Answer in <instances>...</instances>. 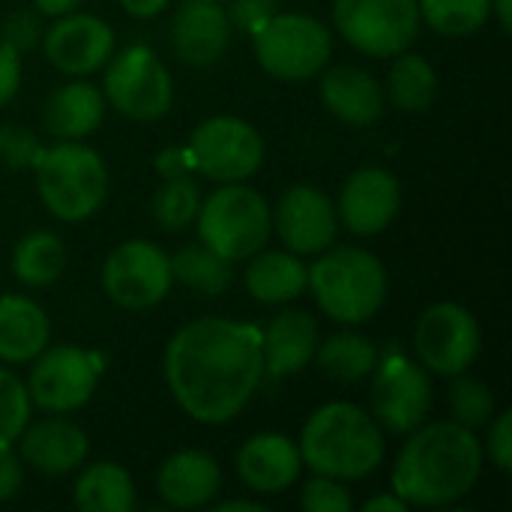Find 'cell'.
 Returning a JSON list of instances; mask_svg holds the SVG:
<instances>
[{"label":"cell","mask_w":512,"mask_h":512,"mask_svg":"<svg viewBox=\"0 0 512 512\" xmlns=\"http://www.w3.org/2000/svg\"><path fill=\"white\" fill-rule=\"evenodd\" d=\"M315 360L324 369V375L345 381V384H357L375 372L378 348L372 339H366L360 333H339V336L327 339L324 345H318Z\"/></svg>","instance_id":"cell-31"},{"label":"cell","mask_w":512,"mask_h":512,"mask_svg":"<svg viewBox=\"0 0 512 512\" xmlns=\"http://www.w3.org/2000/svg\"><path fill=\"white\" fill-rule=\"evenodd\" d=\"M456 378L459 381L450 390V411H453L456 423H462L468 429L489 426L492 414H495L492 390L483 381H477V378H465V375H456Z\"/></svg>","instance_id":"cell-34"},{"label":"cell","mask_w":512,"mask_h":512,"mask_svg":"<svg viewBox=\"0 0 512 512\" xmlns=\"http://www.w3.org/2000/svg\"><path fill=\"white\" fill-rule=\"evenodd\" d=\"M120 6L132 18H153V15H159L168 6V0H120Z\"/></svg>","instance_id":"cell-45"},{"label":"cell","mask_w":512,"mask_h":512,"mask_svg":"<svg viewBox=\"0 0 512 512\" xmlns=\"http://www.w3.org/2000/svg\"><path fill=\"white\" fill-rule=\"evenodd\" d=\"M45 57L54 69L66 75H90L108 63L114 54V33L96 15H78L75 9L57 15L42 39Z\"/></svg>","instance_id":"cell-15"},{"label":"cell","mask_w":512,"mask_h":512,"mask_svg":"<svg viewBox=\"0 0 512 512\" xmlns=\"http://www.w3.org/2000/svg\"><path fill=\"white\" fill-rule=\"evenodd\" d=\"M246 291L258 303H291L309 288V267L294 252H255L246 267Z\"/></svg>","instance_id":"cell-26"},{"label":"cell","mask_w":512,"mask_h":512,"mask_svg":"<svg viewBox=\"0 0 512 512\" xmlns=\"http://www.w3.org/2000/svg\"><path fill=\"white\" fill-rule=\"evenodd\" d=\"M171 276L177 282H183L186 288L216 297L222 291L231 288L234 282V267L228 258H222L219 252H213L204 243H192L183 246L174 258H171Z\"/></svg>","instance_id":"cell-30"},{"label":"cell","mask_w":512,"mask_h":512,"mask_svg":"<svg viewBox=\"0 0 512 512\" xmlns=\"http://www.w3.org/2000/svg\"><path fill=\"white\" fill-rule=\"evenodd\" d=\"M192 171L216 183H243L264 162V141L258 129L240 117H210L189 138Z\"/></svg>","instance_id":"cell-10"},{"label":"cell","mask_w":512,"mask_h":512,"mask_svg":"<svg viewBox=\"0 0 512 512\" xmlns=\"http://www.w3.org/2000/svg\"><path fill=\"white\" fill-rule=\"evenodd\" d=\"M309 288L321 312L333 321L366 324L387 300V270L360 246L324 249L309 267Z\"/></svg>","instance_id":"cell-4"},{"label":"cell","mask_w":512,"mask_h":512,"mask_svg":"<svg viewBox=\"0 0 512 512\" xmlns=\"http://www.w3.org/2000/svg\"><path fill=\"white\" fill-rule=\"evenodd\" d=\"M492 12L498 15V24H501V30H510L512 27V0H492Z\"/></svg>","instance_id":"cell-48"},{"label":"cell","mask_w":512,"mask_h":512,"mask_svg":"<svg viewBox=\"0 0 512 512\" xmlns=\"http://www.w3.org/2000/svg\"><path fill=\"white\" fill-rule=\"evenodd\" d=\"M393 468V492L408 507H450L465 498L483 471V447L474 429L444 420L408 432Z\"/></svg>","instance_id":"cell-2"},{"label":"cell","mask_w":512,"mask_h":512,"mask_svg":"<svg viewBox=\"0 0 512 512\" xmlns=\"http://www.w3.org/2000/svg\"><path fill=\"white\" fill-rule=\"evenodd\" d=\"M51 339L48 315L39 303L3 294L0 297V360L3 363H33Z\"/></svg>","instance_id":"cell-24"},{"label":"cell","mask_w":512,"mask_h":512,"mask_svg":"<svg viewBox=\"0 0 512 512\" xmlns=\"http://www.w3.org/2000/svg\"><path fill=\"white\" fill-rule=\"evenodd\" d=\"M171 258L147 240H126L105 258L102 267V288L111 303L144 312L162 303L171 291Z\"/></svg>","instance_id":"cell-13"},{"label":"cell","mask_w":512,"mask_h":512,"mask_svg":"<svg viewBox=\"0 0 512 512\" xmlns=\"http://www.w3.org/2000/svg\"><path fill=\"white\" fill-rule=\"evenodd\" d=\"M276 231L288 252L318 255L333 246L339 216L333 201L315 186H291L276 207Z\"/></svg>","instance_id":"cell-16"},{"label":"cell","mask_w":512,"mask_h":512,"mask_svg":"<svg viewBox=\"0 0 512 512\" xmlns=\"http://www.w3.org/2000/svg\"><path fill=\"white\" fill-rule=\"evenodd\" d=\"M36 39H39V21L33 18V12H15L3 24V42L9 48H15L18 54L27 51V48H33Z\"/></svg>","instance_id":"cell-39"},{"label":"cell","mask_w":512,"mask_h":512,"mask_svg":"<svg viewBox=\"0 0 512 512\" xmlns=\"http://www.w3.org/2000/svg\"><path fill=\"white\" fill-rule=\"evenodd\" d=\"M72 501L84 512H129L135 507V483L123 465L99 462L81 471Z\"/></svg>","instance_id":"cell-27"},{"label":"cell","mask_w":512,"mask_h":512,"mask_svg":"<svg viewBox=\"0 0 512 512\" xmlns=\"http://www.w3.org/2000/svg\"><path fill=\"white\" fill-rule=\"evenodd\" d=\"M231 42V18L219 0H183L171 21V48L189 66L216 63Z\"/></svg>","instance_id":"cell-18"},{"label":"cell","mask_w":512,"mask_h":512,"mask_svg":"<svg viewBox=\"0 0 512 512\" xmlns=\"http://www.w3.org/2000/svg\"><path fill=\"white\" fill-rule=\"evenodd\" d=\"M105 99L129 120H159L174 102V81L165 63L144 45L108 57Z\"/></svg>","instance_id":"cell-9"},{"label":"cell","mask_w":512,"mask_h":512,"mask_svg":"<svg viewBox=\"0 0 512 512\" xmlns=\"http://www.w3.org/2000/svg\"><path fill=\"white\" fill-rule=\"evenodd\" d=\"M150 210H153V219L159 222V228L165 231H183L195 222L198 210H201V192L195 186V180H189L186 174L183 177H168L153 201H150Z\"/></svg>","instance_id":"cell-33"},{"label":"cell","mask_w":512,"mask_h":512,"mask_svg":"<svg viewBox=\"0 0 512 512\" xmlns=\"http://www.w3.org/2000/svg\"><path fill=\"white\" fill-rule=\"evenodd\" d=\"M273 9H276V0H237L228 18H231L240 30L255 33L270 15H276Z\"/></svg>","instance_id":"cell-40"},{"label":"cell","mask_w":512,"mask_h":512,"mask_svg":"<svg viewBox=\"0 0 512 512\" xmlns=\"http://www.w3.org/2000/svg\"><path fill=\"white\" fill-rule=\"evenodd\" d=\"M363 512H408V504L396 495V492H390V495H378V498H369V501H363Z\"/></svg>","instance_id":"cell-44"},{"label":"cell","mask_w":512,"mask_h":512,"mask_svg":"<svg viewBox=\"0 0 512 512\" xmlns=\"http://www.w3.org/2000/svg\"><path fill=\"white\" fill-rule=\"evenodd\" d=\"M297 447L306 468L342 483L366 480L384 462V432L378 420L354 402L318 408L306 420Z\"/></svg>","instance_id":"cell-3"},{"label":"cell","mask_w":512,"mask_h":512,"mask_svg":"<svg viewBox=\"0 0 512 512\" xmlns=\"http://www.w3.org/2000/svg\"><path fill=\"white\" fill-rule=\"evenodd\" d=\"M384 87L360 66H336L321 78V102L351 126H369L384 111Z\"/></svg>","instance_id":"cell-23"},{"label":"cell","mask_w":512,"mask_h":512,"mask_svg":"<svg viewBox=\"0 0 512 512\" xmlns=\"http://www.w3.org/2000/svg\"><path fill=\"white\" fill-rule=\"evenodd\" d=\"M336 30L348 45L372 57H396L420 33L417 0H336Z\"/></svg>","instance_id":"cell-8"},{"label":"cell","mask_w":512,"mask_h":512,"mask_svg":"<svg viewBox=\"0 0 512 512\" xmlns=\"http://www.w3.org/2000/svg\"><path fill=\"white\" fill-rule=\"evenodd\" d=\"M414 348L420 363L435 375H465L480 354V324L459 303H435L417 321Z\"/></svg>","instance_id":"cell-14"},{"label":"cell","mask_w":512,"mask_h":512,"mask_svg":"<svg viewBox=\"0 0 512 512\" xmlns=\"http://www.w3.org/2000/svg\"><path fill=\"white\" fill-rule=\"evenodd\" d=\"M21 84V57L15 48L0 42V105H6Z\"/></svg>","instance_id":"cell-41"},{"label":"cell","mask_w":512,"mask_h":512,"mask_svg":"<svg viewBox=\"0 0 512 512\" xmlns=\"http://www.w3.org/2000/svg\"><path fill=\"white\" fill-rule=\"evenodd\" d=\"M156 171L168 180V177H183L192 171V159H189V150H180V147H168L159 153L156 159Z\"/></svg>","instance_id":"cell-43"},{"label":"cell","mask_w":512,"mask_h":512,"mask_svg":"<svg viewBox=\"0 0 512 512\" xmlns=\"http://www.w3.org/2000/svg\"><path fill=\"white\" fill-rule=\"evenodd\" d=\"M222 486L219 462L201 450H180L168 456L156 474V489L162 501L174 510L207 507Z\"/></svg>","instance_id":"cell-21"},{"label":"cell","mask_w":512,"mask_h":512,"mask_svg":"<svg viewBox=\"0 0 512 512\" xmlns=\"http://www.w3.org/2000/svg\"><path fill=\"white\" fill-rule=\"evenodd\" d=\"M21 441V459L48 477H60L75 471L84 459H87V435L81 426L51 417V420H39V423H27L24 432L18 435Z\"/></svg>","instance_id":"cell-20"},{"label":"cell","mask_w":512,"mask_h":512,"mask_svg":"<svg viewBox=\"0 0 512 512\" xmlns=\"http://www.w3.org/2000/svg\"><path fill=\"white\" fill-rule=\"evenodd\" d=\"M21 483H24V471L18 456L12 453V447H0V501L15 498Z\"/></svg>","instance_id":"cell-42"},{"label":"cell","mask_w":512,"mask_h":512,"mask_svg":"<svg viewBox=\"0 0 512 512\" xmlns=\"http://www.w3.org/2000/svg\"><path fill=\"white\" fill-rule=\"evenodd\" d=\"M390 102L399 111H426L435 96H438V75L432 69V63L420 54H396V63L387 75V93Z\"/></svg>","instance_id":"cell-28"},{"label":"cell","mask_w":512,"mask_h":512,"mask_svg":"<svg viewBox=\"0 0 512 512\" xmlns=\"http://www.w3.org/2000/svg\"><path fill=\"white\" fill-rule=\"evenodd\" d=\"M318 351V321L309 312H282L267 333H261L264 375L288 378L306 369Z\"/></svg>","instance_id":"cell-22"},{"label":"cell","mask_w":512,"mask_h":512,"mask_svg":"<svg viewBox=\"0 0 512 512\" xmlns=\"http://www.w3.org/2000/svg\"><path fill=\"white\" fill-rule=\"evenodd\" d=\"M417 6L420 18L444 36H471L492 15V0H417Z\"/></svg>","instance_id":"cell-32"},{"label":"cell","mask_w":512,"mask_h":512,"mask_svg":"<svg viewBox=\"0 0 512 512\" xmlns=\"http://www.w3.org/2000/svg\"><path fill=\"white\" fill-rule=\"evenodd\" d=\"M30 423V396L27 387L0 366V447H12L24 426Z\"/></svg>","instance_id":"cell-35"},{"label":"cell","mask_w":512,"mask_h":512,"mask_svg":"<svg viewBox=\"0 0 512 512\" xmlns=\"http://www.w3.org/2000/svg\"><path fill=\"white\" fill-rule=\"evenodd\" d=\"M42 153L36 135L24 126H0V162L9 168H33Z\"/></svg>","instance_id":"cell-37"},{"label":"cell","mask_w":512,"mask_h":512,"mask_svg":"<svg viewBox=\"0 0 512 512\" xmlns=\"http://www.w3.org/2000/svg\"><path fill=\"white\" fill-rule=\"evenodd\" d=\"M33 6H36L42 15H66V12L78 9L81 0H33Z\"/></svg>","instance_id":"cell-46"},{"label":"cell","mask_w":512,"mask_h":512,"mask_svg":"<svg viewBox=\"0 0 512 512\" xmlns=\"http://www.w3.org/2000/svg\"><path fill=\"white\" fill-rule=\"evenodd\" d=\"M264 378L261 330L228 318H198L165 348V381L177 405L198 423L222 426L255 396Z\"/></svg>","instance_id":"cell-1"},{"label":"cell","mask_w":512,"mask_h":512,"mask_svg":"<svg viewBox=\"0 0 512 512\" xmlns=\"http://www.w3.org/2000/svg\"><path fill=\"white\" fill-rule=\"evenodd\" d=\"M105 117V96L87 81H72L57 87L42 111L45 129L63 141H81L99 129Z\"/></svg>","instance_id":"cell-25"},{"label":"cell","mask_w":512,"mask_h":512,"mask_svg":"<svg viewBox=\"0 0 512 512\" xmlns=\"http://www.w3.org/2000/svg\"><path fill=\"white\" fill-rule=\"evenodd\" d=\"M63 267H66V252H63L60 237L51 231L27 234L12 252V273L18 282L30 288H45L57 282Z\"/></svg>","instance_id":"cell-29"},{"label":"cell","mask_w":512,"mask_h":512,"mask_svg":"<svg viewBox=\"0 0 512 512\" xmlns=\"http://www.w3.org/2000/svg\"><path fill=\"white\" fill-rule=\"evenodd\" d=\"M213 512H267V504H261V501H225V504H216Z\"/></svg>","instance_id":"cell-47"},{"label":"cell","mask_w":512,"mask_h":512,"mask_svg":"<svg viewBox=\"0 0 512 512\" xmlns=\"http://www.w3.org/2000/svg\"><path fill=\"white\" fill-rule=\"evenodd\" d=\"M300 504H303L306 512H348L354 507L348 489L342 486V480L321 477V474H315V480L306 483V489L300 495Z\"/></svg>","instance_id":"cell-36"},{"label":"cell","mask_w":512,"mask_h":512,"mask_svg":"<svg viewBox=\"0 0 512 512\" xmlns=\"http://www.w3.org/2000/svg\"><path fill=\"white\" fill-rule=\"evenodd\" d=\"M252 36L261 69L279 81L315 78L333 51L330 30L303 12H276Z\"/></svg>","instance_id":"cell-7"},{"label":"cell","mask_w":512,"mask_h":512,"mask_svg":"<svg viewBox=\"0 0 512 512\" xmlns=\"http://www.w3.org/2000/svg\"><path fill=\"white\" fill-rule=\"evenodd\" d=\"M489 459L504 474L512 468V411L498 414L489 426Z\"/></svg>","instance_id":"cell-38"},{"label":"cell","mask_w":512,"mask_h":512,"mask_svg":"<svg viewBox=\"0 0 512 512\" xmlns=\"http://www.w3.org/2000/svg\"><path fill=\"white\" fill-rule=\"evenodd\" d=\"M432 411V381L402 351H390L372 372V417L393 435H408Z\"/></svg>","instance_id":"cell-12"},{"label":"cell","mask_w":512,"mask_h":512,"mask_svg":"<svg viewBox=\"0 0 512 512\" xmlns=\"http://www.w3.org/2000/svg\"><path fill=\"white\" fill-rule=\"evenodd\" d=\"M402 207L399 180L384 168H360L342 186L336 216L351 234L372 237L381 234Z\"/></svg>","instance_id":"cell-17"},{"label":"cell","mask_w":512,"mask_h":512,"mask_svg":"<svg viewBox=\"0 0 512 512\" xmlns=\"http://www.w3.org/2000/svg\"><path fill=\"white\" fill-rule=\"evenodd\" d=\"M102 369L105 363L93 351H81L72 345L45 348L30 369L27 396L33 405L51 414L78 411L96 393Z\"/></svg>","instance_id":"cell-11"},{"label":"cell","mask_w":512,"mask_h":512,"mask_svg":"<svg viewBox=\"0 0 512 512\" xmlns=\"http://www.w3.org/2000/svg\"><path fill=\"white\" fill-rule=\"evenodd\" d=\"M201 243L222 258L249 261L261 252L273 234V210L267 198L243 183H225L216 189L195 216Z\"/></svg>","instance_id":"cell-6"},{"label":"cell","mask_w":512,"mask_h":512,"mask_svg":"<svg viewBox=\"0 0 512 512\" xmlns=\"http://www.w3.org/2000/svg\"><path fill=\"white\" fill-rule=\"evenodd\" d=\"M303 471L300 447L276 432L249 438L237 453V474L255 495L288 492Z\"/></svg>","instance_id":"cell-19"},{"label":"cell","mask_w":512,"mask_h":512,"mask_svg":"<svg viewBox=\"0 0 512 512\" xmlns=\"http://www.w3.org/2000/svg\"><path fill=\"white\" fill-rule=\"evenodd\" d=\"M36 189L51 216L81 222L93 216L108 195V171L96 150L81 141L42 147L36 159Z\"/></svg>","instance_id":"cell-5"}]
</instances>
